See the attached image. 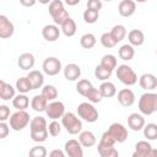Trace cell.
Returning <instances> with one entry per match:
<instances>
[{
  "instance_id": "7",
  "label": "cell",
  "mask_w": 157,
  "mask_h": 157,
  "mask_svg": "<svg viewBox=\"0 0 157 157\" xmlns=\"http://www.w3.org/2000/svg\"><path fill=\"white\" fill-rule=\"evenodd\" d=\"M10 128L15 131H21L23 130L29 123V114L26 112V110H17L15 112L11 117H10Z\"/></svg>"
},
{
  "instance_id": "25",
  "label": "cell",
  "mask_w": 157,
  "mask_h": 157,
  "mask_svg": "<svg viewBox=\"0 0 157 157\" xmlns=\"http://www.w3.org/2000/svg\"><path fill=\"white\" fill-rule=\"evenodd\" d=\"M0 97L2 101H9L15 97V88L4 80L0 81Z\"/></svg>"
},
{
  "instance_id": "52",
  "label": "cell",
  "mask_w": 157,
  "mask_h": 157,
  "mask_svg": "<svg viewBox=\"0 0 157 157\" xmlns=\"http://www.w3.org/2000/svg\"><path fill=\"white\" fill-rule=\"evenodd\" d=\"M40 4H43V5H45V4H50L53 0H38Z\"/></svg>"
},
{
  "instance_id": "26",
  "label": "cell",
  "mask_w": 157,
  "mask_h": 157,
  "mask_svg": "<svg viewBox=\"0 0 157 157\" xmlns=\"http://www.w3.org/2000/svg\"><path fill=\"white\" fill-rule=\"evenodd\" d=\"M99 91H101L103 98H110V97L115 96L117 87H115V85L113 82H110V81L107 80V81H103L102 82V85L99 86Z\"/></svg>"
},
{
  "instance_id": "27",
  "label": "cell",
  "mask_w": 157,
  "mask_h": 157,
  "mask_svg": "<svg viewBox=\"0 0 157 157\" xmlns=\"http://www.w3.org/2000/svg\"><path fill=\"white\" fill-rule=\"evenodd\" d=\"M12 105L17 110H25L29 105V98L25 93H20L12 98Z\"/></svg>"
},
{
  "instance_id": "30",
  "label": "cell",
  "mask_w": 157,
  "mask_h": 157,
  "mask_svg": "<svg viewBox=\"0 0 157 157\" xmlns=\"http://www.w3.org/2000/svg\"><path fill=\"white\" fill-rule=\"evenodd\" d=\"M16 90H17L20 93H27V92H29L31 90H33L29 78H28L27 76L20 77V78L16 81Z\"/></svg>"
},
{
  "instance_id": "11",
  "label": "cell",
  "mask_w": 157,
  "mask_h": 157,
  "mask_svg": "<svg viewBox=\"0 0 157 157\" xmlns=\"http://www.w3.org/2000/svg\"><path fill=\"white\" fill-rule=\"evenodd\" d=\"M81 142L75 140V139H71L69 141L65 142V153L70 157H82L83 156V150L81 147Z\"/></svg>"
},
{
  "instance_id": "22",
  "label": "cell",
  "mask_w": 157,
  "mask_h": 157,
  "mask_svg": "<svg viewBox=\"0 0 157 157\" xmlns=\"http://www.w3.org/2000/svg\"><path fill=\"white\" fill-rule=\"evenodd\" d=\"M78 141L81 142V145L83 147H92L96 145L97 142V139L94 136V134L90 130H85V131H81L80 135H78Z\"/></svg>"
},
{
  "instance_id": "24",
  "label": "cell",
  "mask_w": 157,
  "mask_h": 157,
  "mask_svg": "<svg viewBox=\"0 0 157 157\" xmlns=\"http://www.w3.org/2000/svg\"><path fill=\"white\" fill-rule=\"evenodd\" d=\"M27 77L29 78L31 83H32V87L33 90H37V88H40L43 86V82H44V76L40 71L38 70H32L28 72Z\"/></svg>"
},
{
  "instance_id": "15",
  "label": "cell",
  "mask_w": 157,
  "mask_h": 157,
  "mask_svg": "<svg viewBox=\"0 0 157 157\" xmlns=\"http://www.w3.org/2000/svg\"><path fill=\"white\" fill-rule=\"evenodd\" d=\"M139 85L146 91H152L157 87V77L153 74H144L139 78Z\"/></svg>"
},
{
  "instance_id": "46",
  "label": "cell",
  "mask_w": 157,
  "mask_h": 157,
  "mask_svg": "<svg viewBox=\"0 0 157 157\" xmlns=\"http://www.w3.org/2000/svg\"><path fill=\"white\" fill-rule=\"evenodd\" d=\"M87 9L99 11L102 9V0H88L87 1Z\"/></svg>"
},
{
  "instance_id": "49",
  "label": "cell",
  "mask_w": 157,
  "mask_h": 157,
  "mask_svg": "<svg viewBox=\"0 0 157 157\" xmlns=\"http://www.w3.org/2000/svg\"><path fill=\"white\" fill-rule=\"evenodd\" d=\"M52 157H64L65 153L61 151V150H53L50 153H49Z\"/></svg>"
},
{
  "instance_id": "12",
  "label": "cell",
  "mask_w": 157,
  "mask_h": 157,
  "mask_svg": "<svg viewBox=\"0 0 157 157\" xmlns=\"http://www.w3.org/2000/svg\"><path fill=\"white\" fill-rule=\"evenodd\" d=\"M13 32H15L13 23L5 15H0V37L2 39L9 38L13 34Z\"/></svg>"
},
{
  "instance_id": "39",
  "label": "cell",
  "mask_w": 157,
  "mask_h": 157,
  "mask_svg": "<svg viewBox=\"0 0 157 157\" xmlns=\"http://www.w3.org/2000/svg\"><path fill=\"white\" fill-rule=\"evenodd\" d=\"M101 43L104 48H113V47L117 45V40L113 38L110 32H104L101 36Z\"/></svg>"
},
{
  "instance_id": "8",
  "label": "cell",
  "mask_w": 157,
  "mask_h": 157,
  "mask_svg": "<svg viewBox=\"0 0 157 157\" xmlns=\"http://www.w3.org/2000/svg\"><path fill=\"white\" fill-rule=\"evenodd\" d=\"M43 71L49 76H55L61 71V61L55 56H49L43 61Z\"/></svg>"
},
{
  "instance_id": "3",
  "label": "cell",
  "mask_w": 157,
  "mask_h": 157,
  "mask_svg": "<svg viewBox=\"0 0 157 157\" xmlns=\"http://www.w3.org/2000/svg\"><path fill=\"white\" fill-rule=\"evenodd\" d=\"M49 13L54 21L55 25H63L65 20H67L70 16H69V12L65 10L64 7V2L61 0H53L50 4H49Z\"/></svg>"
},
{
  "instance_id": "21",
  "label": "cell",
  "mask_w": 157,
  "mask_h": 157,
  "mask_svg": "<svg viewBox=\"0 0 157 157\" xmlns=\"http://www.w3.org/2000/svg\"><path fill=\"white\" fill-rule=\"evenodd\" d=\"M17 65L22 70H29L34 66V56L31 53H23L18 56Z\"/></svg>"
},
{
  "instance_id": "32",
  "label": "cell",
  "mask_w": 157,
  "mask_h": 157,
  "mask_svg": "<svg viewBox=\"0 0 157 157\" xmlns=\"http://www.w3.org/2000/svg\"><path fill=\"white\" fill-rule=\"evenodd\" d=\"M96 42H97V39H96L94 34H92V33H85V34L80 38V44H81V47L85 48V49H91V48H93V47L96 45Z\"/></svg>"
},
{
  "instance_id": "47",
  "label": "cell",
  "mask_w": 157,
  "mask_h": 157,
  "mask_svg": "<svg viewBox=\"0 0 157 157\" xmlns=\"http://www.w3.org/2000/svg\"><path fill=\"white\" fill-rule=\"evenodd\" d=\"M10 131V125H7L5 121L0 123V139H5L9 135Z\"/></svg>"
},
{
  "instance_id": "31",
  "label": "cell",
  "mask_w": 157,
  "mask_h": 157,
  "mask_svg": "<svg viewBox=\"0 0 157 157\" xmlns=\"http://www.w3.org/2000/svg\"><path fill=\"white\" fill-rule=\"evenodd\" d=\"M97 151L102 157H118L119 156V152L114 146H104V145L98 144Z\"/></svg>"
},
{
  "instance_id": "36",
  "label": "cell",
  "mask_w": 157,
  "mask_h": 157,
  "mask_svg": "<svg viewBox=\"0 0 157 157\" xmlns=\"http://www.w3.org/2000/svg\"><path fill=\"white\" fill-rule=\"evenodd\" d=\"M85 97H86V98L88 99V102H91V103H99V102L103 99V96H102L99 88L97 90V88H94V87H91L90 91L86 93Z\"/></svg>"
},
{
  "instance_id": "50",
  "label": "cell",
  "mask_w": 157,
  "mask_h": 157,
  "mask_svg": "<svg viewBox=\"0 0 157 157\" xmlns=\"http://www.w3.org/2000/svg\"><path fill=\"white\" fill-rule=\"evenodd\" d=\"M80 1H81V0H65V2H66L69 6H75V5H77Z\"/></svg>"
},
{
  "instance_id": "19",
  "label": "cell",
  "mask_w": 157,
  "mask_h": 157,
  "mask_svg": "<svg viewBox=\"0 0 157 157\" xmlns=\"http://www.w3.org/2000/svg\"><path fill=\"white\" fill-rule=\"evenodd\" d=\"M152 150V146L148 141H139L135 145V152L132 153L134 157H150V152Z\"/></svg>"
},
{
  "instance_id": "43",
  "label": "cell",
  "mask_w": 157,
  "mask_h": 157,
  "mask_svg": "<svg viewBox=\"0 0 157 157\" xmlns=\"http://www.w3.org/2000/svg\"><path fill=\"white\" fill-rule=\"evenodd\" d=\"M47 150L44 146H34L29 150L28 155L32 156V157H45L47 156Z\"/></svg>"
},
{
  "instance_id": "10",
  "label": "cell",
  "mask_w": 157,
  "mask_h": 157,
  "mask_svg": "<svg viewBox=\"0 0 157 157\" xmlns=\"http://www.w3.org/2000/svg\"><path fill=\"white\" fill-rule=\"evenodd\" d=\"M45 113L48 115V118L50 119H59L65 114V105L63 102L60 101H53L50 103H48Z\"/></svg>"
},
{
  "instance_id": "18",
  "label": "cell",
  "mask_w": 157,
  "mask_h": 157,
  "mask_svg": "<svg viewBox=\"0 0 157 157\" xmlns=\"http://www.w3.org/2000/svg\"><path fill=\"white\" fill-rule=\"evenodd\" d=\"M64 76L67 81H76L81 76V67L77 64H67L64 67Z\"/></svg>"
},
{
  "instance_id": "20",
  "label": "cell",
  "mask_w": 157,
  "mask_h": 157,
  "mask_svg": "<svg viewBox=\"0 0 157 157\" xmlns=\"http://www.w3.org/2000/svg\"><path fill=\"white\" fill-rule=\"evenodd\" d=\"M48 99L43 96V94H36L32 101H31V107L34 112H45L47 105H48Z\"/></svg>"
},
{
  "instance_id": "2",
  "label": "cell",
  "mask_w": 157,
  "mask_h": 157,
  "mask_svg": "<svg viewBox=\"0 0 157 157\" xmlns=\"http://www.w3.org/2000/svg\"><path fill=\"white\" fill-rule=\"evenodd\" d=\"M139 109L145 115H151L157 112V93H144L139 99Z\"/></svg>"
},
{
  "instance_id": "34",
  "label": "cell",
  "mask_w": 157,
  "mask_h": 157,
  "mask_svg": "<svg viewBox=\"0 0 157 157\" xmlns=\"http://www.w3.org/2000/svg\"><path fill=\"white\" fill-rule=\"evenodd\" d=\"M94 76H96V78H98V80H101V81H107L108 78H110L112 71L108 70V69H105L103 65L99 64V65H97L96 69H94Z\"/></svg>"
},
{
  "instance_id": "51",
  "label": "cell",
  "mask_w": 157,
  "mask_h": 157,
  "mask_svg": "<svg viewBox=\"0 0 157 157\" xmlns=\"http://www.w3.org/2000/svg\"><path fill=\"white\" fill-rule=\"evenodd\" d=\"M150 157H157V150H156V148L152 147V150H151V152H150Z\"/></svg>"
},
{
  "instance_id": "13",
  "label": "cell",
  "mask_w": 157,
  "mask_h": 157,
  "mask_svg": "<svg viewBox=\"0 0 157 157\" xmlns=\"http://www.w3.org/2000/svg\"><path fill=\"white\" fill-rule=\"evenodd\" d=\"M118 102L123 107H131L135 102V94L130 88H123L118 92Z\"/></svg>"
},
{
  "instance_id": "48",
  "label": "cell",
  "mask_w": 157,
  "mask_h": 157,
  "mask_svg": "<svg viewBox=\"0 0 157 157\" xmlns=\"http://www.w3.org/2000/svg\"><path fill=\"white\" fill-rule=\"evenodd\" d=\"M37 1H38V0H20L21 5H23V6H26V7H32V6H34Z\"/></svg>"
},
{
  "instance_id": "1",
  "label": "cell",
  "mask_w": 157,
  "mask_h": 157,
  "mask_svg": "<svg viewBox=\"0 0 157 157\" xmlns=\"http://www.w3.org/2000/svg\"><path fill=\"white\" fill-rule=\"evenodd\" d=\"M31 139L34 142H43L48 137V125L47 120L43 117H34L29 123Z\"/></svg>"
},
{
  "instance_id": "35",
  "label": "cell",
  "mask_w": 157,
  "mask_h": 157,
  "mask_svg": "<svg viewBox=\"0 0 157 157\" xmlns=\"http://www.w3.org/2000/svg\"><path fill=\"white\" fill-rule=\"evenodd\" d=\"M144 136L147 140H156L157 139V124L150 123L144 126Z\"/></svg>"
},
{
  "instance_id": "38",
  "label": "cell",
  "mask_w": 157,
  "mask_h": 157,
  "mask_svg": "<svg viewBox=\"0 0 157 157\" xmlns=\"http://www.w3.org/2000/svg\"><path fill=\"white\" fill-rule=\"evenodd\" d=\"M42 94L48 99V101H54L58 97V90L53 85H45L42 88Z\"/></svg>"
},
{
  "instance_id": "5",
  "label": "cell",
  "mask_w": 157,
  "mask_h": 157,
  "mask_svg": "<svg viewBox=\"0 0 157 157\" xmlns=\"http://www.w3.org/2000/svg\"><path fill=\"white\" fill-rule=\"evenodd\" d=\"M117 77L119 81L126 86H132L137 82V75L136 72L129 66V65H119L117 69Z\"/></svg>"
},
{
  "instance_id": "41",
  "label": "cell",
  "mask_w": 157,
  "mask_h": 157,
  "mask_svg": "<svg viewBox=\"0 0 157 157\" xmlns=\"http://www.w3.org/2000/svg\"><path fill=\"white\" fill-rule=\"evenodd\" d=\"M99 11H96V10H92V9H87L85 10L83 12V20L86 23H94L97 22L98 17H99Z\"/></svg>"
},
{
  "instance_id": "16",
  "label": "cell",
  "mask_w": 157,
  "mask_h": 157,
  "mask_svg": "<svg viewBox=\"0 0 157 157\" xmlns=\"http://www.w3.org/2000/svg\"><path fill=\"white\" fill-rule=\"evenodd\" d=\"M42 36L48 42H55L60 36V29L56 25H47L42 29Z\"/></svg>"
},
{
  "instance_id": "55",
  "label": "cell",
  "mask_w": 157,
  "mask_h": 157,
  "mask_svg": "<svg viewBox=\"0 0 157 157\" xmlns=\"http://www.w3.org/2000/svg\"><path fill=\"white\" fill-rule=\"evenodd\" d=\"M156 55H157V50H156Z\"/></svg>"
},
{
  "instance_id": "37",
  "label": "cell",
  "mask_w": 157,
  "mask_h": 157,
  "mask_svg": "<svg viewBox=\"0 0 157 157\" xmlns=\"http://www.w3.org/2000/svg\"><path fill=\"white\" fill-rule=\"evenodd\" d=\"M101 65H103L105 69L113 71V70L117 67V59H115L114 55H112V54H107V55H104V56L102 58V60H101Z\"/></svg>"
},
{
  "instance_id": "28",
  "label": "cell",
  "mask_w": 157,
  "mask_h": 157,
  "mask_svg": "<svg viewBox=\"0 0 157 157\" xmlns=\"http://www.w3.org/2000/svg\"><path fill=\"white\" fill-rule=\"evenodd\" d=\"M118 54H119V58L121 60H131L135 55V49H134V45H131L130 43L129 44H124L119 48L118 50Z\"/></svg>"
},
{
  "instance_id": "23",
  "label": "cell",
  "mask_w": 157,
  "mask_h": 157,
  "mask_svg": "<svg viewBox=\"0 0 157 157\" xmlns=\"http://www.w3.org/2000/svg\"><path fill=\"white\" fill-rule=\"evenodd\" d=\"M128 39H129V43L134 47H140L144 44L145 42V34L140 29H131L128 34Z\"/></svg>"
},
{
  "instance_id": "40",
  "label": "cell",
  "mask_w": 157,
  "mask_h": 157,
  "mask_svg": "<svg viewBox=\"0 0 157 157\" xmlns=\"http://www.w3.org/2000/svg\"><path fill=\"white\" fill-rule=\"evenodd\" d=\"M91 87H93L92 86V83H91V81H88V80H80L77 83H76V91L81 94V96H86V93L90 91V88Z\"/></svg>"
},
{
  "instance_id": "17",
  "label": "cell",
  "mask_w": 157,
  "mask_h": 157,
  "mask_svg": "<svg viewBox=\"0 0 157 157\" xmlns=\"http://www.w3.org/2000/svg\"><path fill=\"white\" fill-rule=\"evenodd\" d=\"M128 126L134 131H140L145 126V119L141 114L131 113L128 117Z\"/></svg>"
},
{
  "instance_id": "33",
  "label": "cell",
  "mask_w": 157,
  "mask_h": 157,
  "mask_svg": "<svg viewBox=\"0 0 157 157\" xmlns=\"http://www.w3.org/2000/svg\"><path fill=\"white\" fill-rule=\"evenodd\" d=\"M110 33H112L113 38L117 40V43H119V42H121L125 38V36H126V28L123 25H115L112 28Z\"/></svg>"
},
{
  "instance_id": "53",
  "label": "cell",
  "mask_w": 157,
  "mask_h": 157,
  "mask_svg": "<svg viewBox=\"0 0 157 157\" xmlns=\"http://www.w3.org/2000/svg\"><path fill=\"white\" fill-rule=\"evenodd\" d=\"M147 0H135V2H146Z\"/></svg>"
},
{
  "instance_id": "45",
  "label": "cell",
  "mask_w": 157,
  "mask_h": 157,
  "mask_svg": "<svg viewBox=\"0 0 157 157\" xmlns=\"http://www.w3.org/2000/svg\"><path fill=\"white\" fill-rule=\"evenodd\" d=\"M10 119V108L5 104L0 105V121H6Z\"/></svg>"
},
{
  "instance_id": "4",
  "label": "cell",
  "mask_w": 157,
  "mask_h": 157,
  "mask_svg": "<svg viewBox=\"0 0 157 157\" xmlns=\"http://www.w3.org/2000/svg\"><path fill=\"white\" fill-rule=\"evenodd\" d=\"M61 125L71 135H76L78 132H81V130H82V121L80 120V118L76 117V114H74L71 112L65 113L61 117Z\"/></svg>"
},
{
  "instance_id": "14",
  "label": "cell",
  "mask_w": 157,
  "mask_h": 157,
  "mask_svg": "<svg viewBox=\"0 0 157 157\" xmlns=\"http://www.w3.org/2000/svg\"><path fill=\"white\" fill-rule=\"evenodd\" d=\"M136 10V2L134 0H121L118 6V12L123 17H130Z\"/></svg>"
},
{
  "instance_id": "42",
  "label": "cell",
  "mask_w": 157,
  "mask_h": 157,
  "mask_svg": "<svg viewBox=\"0 0 157 157\" xmlns=\"http://www.w3.org/2000/svg\"><path fill=\"white\" fill-rule=\"evenodd\" d=\"M99 145H104V146H114L115 145V140L113 139V136L109 134V131H104L101 136L99 140Z\"/></svg>"
},
{
  "instance_id": "9",
  "label": "cell",
  "mask_w": 157,
  "mask_h": 157,
  "mask_svg": "<svg viewBox=\"0 0 157 157\" xmlns=\"http://www.w3.org/2000/svg\"><path fill=\"white\" fill-rule=\"evenodd\" d=\"M108 131L113 136V139L115 140V142L123 144L128 139V130L120 123H113V124H110V126L108 128Z\"/></svg>"
},
{
  "instance_id": "6",
  "label": "cell",
  "mask_w": 157,
  "mask_h": 157,
  "mask_svg": "<svg viewBox=\"0 0 157 157\" xmlns=\"http://www.w3.org/2000/svg\"><path fill=\"white\" fill-rule=\"evenodd\" d=\"M77 114L87 123H94L98 120V110L90 102H82L77 107Z\"/></svg>"
},
{
  "instance_id": "44",
  "label": "cell",
  "mask_w": 157,
  "mask_h": 157,
  "mask_svg": "<svg viewBox=\"0 0 157 157\" xmlns=\"http://www.w3.org/2000/svg\"><path fill=\"white\" fill-rule=\"evenodd\" d=\"M48 131H49V134H50L52 136H58V135L61 132V125H60V123L56 121V119H54V120L49 124Z\"/></svg>"
},
{
  "instance_id": "29",
  "label": "cell",
  "mask_w": 157,
  "mask_h": 157,
  "mask_svg": "<svg viewBox=\"0 0 157 157\" xmlns=\"http://www.w3.org/2000/svg\"><path fill=\"white\" fill-rule=\"evenodd\" d=\"M76 29H77L76 23H75V21H74L71 17H69L67 20H65L64 23L61 25V32H63L66 37H72V36H75Z\"/></svg>"
},
{
  "instance_id": "54",
  "label": "cell",
  "mask_w": 157,
  "mask_h": 157,
  "mask_svg": "<svg viewBox=\"0 0 157 157\" xmlns=\"http://www.w3.org/2000/svg\"><path fill=\"white\" fill-rule=\"evenodd\" d=\"M102 1H107V2H109V1H113V0H102Z\"/></svg>"
}]
</instances>
